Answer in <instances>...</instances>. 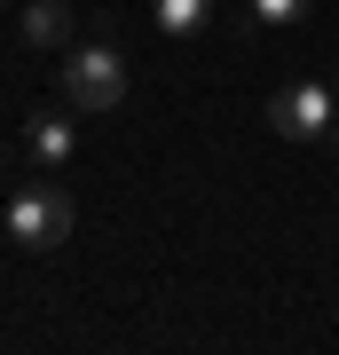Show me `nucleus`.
Returning a JSON list of instances; mask_svg holds the SVG:
<instances>
[{
  "label": "nucleus",
  "mask_w": 339,
  "mask_h": 355,
  "mask_svg": "<svg viewBox=\"0 0 339 355\" xmlns=\"http://www.w3.org/2000/svg\"><path fill=\"white\" fill-rule=\"evenodd\" d=\"M71 229H79V198L63 190V182H24V190L8 198V237L24 245V253H55Z\"/></svg>",
  "instance_id": "1"
},
{
  "label": "nucleus",
  "mask_w": 339,
  "mask_h": 355,
  "mask_svg": "<svg viewBox=\"0 0 339 355\" xmlns=\"http://www.w3.org/2000/svg\"><path fill=\"white\" fill-rule=\"evenodd\" d=\"M24 40L32 48H71V8L63 0H32L24 8Z\"/></svg>",
  "instance_id": "5"
},
{
  "label": "nucleus",
  "mask_w": 339,
  "mask_h": 355,
  "mask_svg": "<svg viewBox=\"0 0 339 355\" xmlns=\"http://www.w3.org/2000/svg\"><path fill=\"white\" fill-rule=\"evenodd\" d=\"M126 87H134V79H126V55L119 48H71L63 55V103H71V111H119L126 103Z\"/></svg>",
  "instance_id": "2"
},
{
  "label": "nucleus",
  "mask_w": 339,
  "mask_h": 355,
  "mask_svg": "<svg viewBox=\"0 0 339 355\" xmlns=\"http://www.w3.org/2000/svg\"><path fill=\"white\" fill-rule=\"evenodd\" d=\"M315 0H252V16H261V24H292V16H308Z\"/></svg>",
  "instance_id": "7"
},
{
  "label": "nucleus",
  "mask_w": 339,
  "mask_h": 355,
  "mask_svg": "<svg viewBox=\"0 0 339 355\" xmlns=\"http://www.w3.org/2000/svg\"><path fill=\"white\" fill-rule=\"evenodd\" d=\"M331 95H339V87H331Z\"/></svg>",
  "instance_id": "8"
},
{
  "label": "nucleus",
  "mask_w": 339,
  "mask_h": 355,
  "mask_svg": "<svg viewBox=\"0 0 339 355\" xmlns=\"http://www.w3.org/2000/svg\"><path fill=\"white\" fill-rule=\"evenodd\" d=\"M205 16H214V0H158V32L166 40H189Z\"/></svg>",
  "instance_id": "6"
},
{
  "label": "nucleus",
  "mask_w": 339,
  "mask_h": 355,
  "mask_svg": "<svg viewBox=\"0 0 339 355\" xmlns=\"http://www.w3.org/2000/svg\"><path fill=\"white\" fill-rule=\"evenodd\" d=\"M71 150H79V127H71L63 111H48V119H32V127H24V158L40 166V174H63Z\"/></svg>",
  "instance_id": "4"
},
{
  "label": "nucleus",
  "mask_w": 339,
  "mask_h": 355,
  "mask_svg": "<svg viewBox=\"0 0 339 355\" xmlns=\"http://www.w3.org/2000/svg\"><path fill=\"white\" fill-rule=\"evenodd\" d=\"M331 111H339V95L324 87V79H292V87L268 95V127H277L284 142H315L331 127Z\"/></svg>",
  "instance_id": "3"
}]
</instances>
